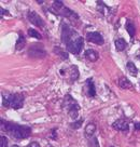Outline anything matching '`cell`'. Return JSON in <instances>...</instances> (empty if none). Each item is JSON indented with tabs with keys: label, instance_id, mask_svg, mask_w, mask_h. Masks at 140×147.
<instances>
[{
	"label": "cell",
	"instance_id": "obj_1",
	"mask_svg": "<svg viewBox=\"0 0 140 147\" xmlns=\"http://www.w3.org/2000/svg\"><path fill=\"white\" fill-rule=\"evenodd\" d=\"M1 130L5 131L13 138L17 140H23V138H28L31 134V129L28 125H19L12 122H3L1 120Z\"/></svg>",
	"mask_w": 140,
	"mask_h": 147
},
{
	"label": "cell",
	"instance_id": "obj_2",
	"mask_svg": "<svg viewBox=\"0 0 140 147\" xmlns=\"http://www.w3.org/2000/svg\"><path fill=\"white\" fill-rule=\"evenodd\" d=\"M2 104L5 107H12L14 109H19L24 104V97L21 94H10L9 96L3 95Z\"/></svg>",
	"mask_w": 140,
	"mask_h": 147
},
{
	"label": "cell",
	"instance_id": "obj_3",
	"mask_svg": "<svg viewBox=\"0 0 140 147\" xmlns=\"http://www.w3.org/2000/svg\"><path fill=\"white\" fill-rule=\"evenodd\" d=\"M83 45H84V39L82 37L78 36L76 39H72L71 41H69L66 45L67 46V50L72 53V54H79L81 52L82 48H83Z\"/></svg>",
	"mask_w": 140,
	"mask_h": 147
},
{
	"label": "cell",
	"instance_id": "obj_4",
	"mask_svg": "<svg viewBox=\"0 0 140 147\" xmlns=\"http://www.w3.org/2000/svg\"><path fill=\"white\" fill-rule=\"evenodd\" d=\"M86 39H87L90 42H93V43L98 45V46L104 45V37L101 36L99 32H88V34L86 35Z\"/></svg>",
	"mask_w": 140,
	"mask_h": 147
},
{
	"label": "cell",
	"instance_id": "obj_5",
	"mask_svg": "<svg viewBox=\"0 0 140 147\" xmlns=\"http://www.w3.org/2000/svg\"><path fill=\"white\" fill-rule=\"evenodd\" d=\"M28 18H29L30 23H32L33 25H36V26H39V27L44 26V22H43V20H42V18H41L40 16L35 12V11H31V12H29V13H28Z\"/></svg>",
	"mask_w": 140,
	"mask_h": 147
},
{
	"label": "cell",
	"instance_id": "obj_6",
	"mask_svg": "<svg viewBox=\"0 0 140 147\" xmlns=\"http://www.w3.org/2000/svg\"><path fill=\"white\" fill-rule=\"evenodd\" d=\"M74 34H76V32H73L72 29H70L67 25H65V26H64V29H63V32H62V38H63V41L67 45L68 42L72 40V36L74 35Z\"/></svg>",
	"mask_w": 140,
	"mask_h": 147
},
{
	"label": "cell",
	"instance_id": "obj_7",
	"mask_svg": "<svg viewBox=\"0 0 140 147\" xmlns=\"http://www.w3.org/2000/svg\"><path fill=\"white\" fill-rule=\"evenodd\" d=\"M113 128L119 131H128V122L124 119H119L113 123Z\"/></svg>",
	"mask_w": 140,
	"mask_h": 147
},
{
	"label": "cell",
	"instance_id": "obj_8",
	"mask_svg": "<svg viewBox=\"0 0 140 147\" xmlns=\"http://www.w3.org/2000/svg\"><path fill=\"white\" fill-rule=\"evenodd\" d=\"M84 55H85L86 59L88 61H90V62H96V61L98 60V54H97V52L94 50H92V49L86 50Z\"/></svg>",
	"mask_w": 140,
	"mask_h": 147
},
{
	"label": "cell",
	"instance_id": "obj_9",
	"mask_svg": "<svg viewBox=\"0 0 140 147\" xmlns=\"http://www.w3.org/2000/svg\"><path fill=\"white\" fill-rule=\"evenodd\" d=\"M60 12H62V14H63L64 16H66V18H69L70 20H73V18H76V20H78V15L73 11H71L70 9H68V8H63V9L60 10Z\"/></svg>",
	"mask_w": 140,
	"mask_h": 147
},
{
	"label": "cell",
	"instance_id": "obj_10",
	"mask_svg": "<svg viewBox=\"0 0 140 147\" xmlns=\"http://www.w3.org/2000/svg\"><path fill=\"white\" fill-rule=\"evenodd\" d=\"M119 86L122 89H133V83L125 77H122L119 80Z\"/></svg>",
	"mask_w": 140,
	"mask_h": 147
},
{
	"label": "cell",
	"instance_id": "obj_11",
	"mask_svg": "<svg viewBox=\"0 0 140 147\" xmlns=\"http://www.w3.org/2000/svg\"><path fill=\"white\" fill-rule=\"evenodd\" d=\"M86 84H87V91H88V95L90 96H95L96 95V89L95 86H94V82L92 79H88L86 81Z\"/></svg>",
	"mask_w": 140,
	"mask_h": 147
},
{
	"label": "cell",
	"instance_id": "obj_12",
	"mask_svg": "<svg viewBox=\"0 0 140 147\" xmlns=\"http://www.w3.org/2000/svg\"><path fill=\"white\" fill-rule=\"evenodd\" d=\"M114 45H115V48H117V50H118V51H123L127 47L126 41H125L123 38L117 39V40H115V42H114Z\"/></svg>",
	"mask_w": 140,
	"mask_h": 147
},
{
	"label": "cell",
	"instance_id": "obj_13",
	"mask_svg": "<svg viewBox=\"0 0 140 147\" xmlns=\"http://www.w3.org/2000/svg\"><path fill=\"white\" fill-rule=\"evenodd\" d=\"M126 29L128 34H129V36H131V40H134V36H135V26H134V24L131 23V21H127L126 22Z\"/></svg>",
	"mask_w": 140,
	"mask_h": 147
},
{
	"label": "cell",
	"instance_id": "obj_14",
	"mask_svg": "<svg viewBox=\"0 0 140 147\" xmlns=\"http://www.w3.org/2000/svg\"><path fill=\"white\" fill-rule=\"evenodd\" d=\"M127 67V70L131 73V75H133V76H137L138 75V69H137V67H136L135 65H134V63L133 62H128L126 65Z\"/></svg>",
	"mask_w": 140,
	"mask_h": 147
},
{
	"label": "cell",
	"instance_id": "obj_15",
	"mask_svg": "<svg viewBox=\"0 0 140 147\" xmlns=\"http://www.w3.org/2000/svg\"><path fill=\"white\" fill-rule=\"evenodd\" d=\"M96 131V125L94 123H88L85 128V134L87 136H92L93 134L95 133Z\"/></svg>",
	"mask_w": 140,
	"mask_h": 147
},
{
	"label": "cell",
	"instance_id": "obj_16",
	"mask_svg": "<svg viewBox=\"0 0 140 147\" xmlns=\"http://www.w3.org/2000/svg\"><path fill=\"white\" fill-rule=\"evenodd\" d=\"M25 43H26V41H25V38H24V36H19V38H18L17 42H16V49L17 50H21V49H23L24 47H25Z\"/></svg>",
	"mask_w": 140,
	"mask_h": 147
},
{
	"label": "cell",
	"instance_id": "obj_17",
	"mask_svg": "<svg viewBox=\"0 0 140 147\" xmlns=\"http://www.w3.org/2000/svg\"><path fill=\"white\" fill-rule=\"evenodd\" d=\"M28 35H29L30 37L37 38V39H41V38H42V36H41V34H39V32H37V30H35V29H32V28H29V29H28Z\"/></svg>",
	"mask_w": 140,
	"mask_h": 147
},
{
	"label": "cell",
	"instance_id": "obj_18",
	"mask_svg": "<svg viewBox=\"0 0 140 147\" xmlns=\"http://www.w3.org/2000/svg\"><path fill=\"white\" fill-rule=\"evenodd\" d=\"M63 8H64L63 1H54L53 2V9L55 10V12H59Z\"/></svg>",
	"mask_w": 140,
	"mask_h": 147
},
{
	"label": "cell",
	"instance_id": "obj_19",
	"mask_svg": "<svg viewBox=\"0 0 140 147\" xmlns=\"http://www.w3.org/2000/svg\"><path fill=\"white\" fill-rule=\"evenodd\" d=\"M82 123H83V119H80L78 120V121H76V122H73V123H71L70 125H71L72 129H79L82 125Z\"/></svg>",
	"mask_w": 140,
	"mask_h": 147
},
{
	"label": "cell",
	"instance_id": "obj_20",
	"mask_svg": "<svg viewBox=\"0 0 140 147\" xmlns=\"http://www.w3.org/2000/svg\"><path fill=\"white\" fill-rule=\"evenodd\" d=\"M0 147H8V140L5 136L0 138Z\"/></svg>",
	"mask_w": 140,
	"mask_h": 147
},
{
	"label": "cell",
	"instance_id": "obj_21",
	"mask_svg": "<svg viewBox=\"0 0 140 147\" xmlns=\"http://www.w3.org/2000/svg\"><path fill=\"white\" fill-rule=\"evenodd\" d=\"M27 147H40V145L37 142H31L29 145H27Z\"/></svg>",
	"mask_w": 140,
	"mask_h": 147
},
{
	"label": "cell",
	"instance_id": "obj_22",
	"mask_svg": "<svg viewBox=\"0 0 140 147\" xmlns=\"http://www.w3.org/2000/svg\"><path fill=\"white\" fill-rule=\"evenodd\" d=\"M0 11H1V14H9V12H8L7 10H3V9H2V8L0 9Z\"/></svg>",
	"mask_w": 140,
	"mask_h": 147
},
{
	"label": "cell",
	"instance_id": "obj_23",
	"mask_svg": "<svg viewBox=\"0 0 140 147\" xmlns=\"http://www.w3.org/2000/svg\"><path fill=\"white\" fill-rule=\"evenodd\" d=\"M135 129L136 130H140V122H137L135 124Z\"/></svg>",
	"mask_w": 140,
	"mask_h": 147
},
{
	"label": "cell",
	"instance_id": "obj_24",
	"mask_svg": "<svg viewBox=\"0 0 140 147\" xmlns=\"http://www.w3.org/2000/svg\"><path fill=\"white\" fill-rule=\"evenodd\" d=\"M12 147H18V146H17V145H13Z\"/></svg>",
	"mask_w": 140,
	"mask_h": 147
},
{
	"label": "cell",
	"instance_id": "obj_25",
	"mask_svg": "<svg viewBox=\"0 0 140 147\" xmlns=\"http://www.w3.org/2000/svg\"><path fill=\"white\" fill-rule=\"evenodd\" d=\"M138 59H139V60H140V55H139V56H138Z\"/></svg>",
	"mask_w": 140,
	"mask_h": 147
},
{
	"label": "cell",
	"instance_id": "obj_26",
	"mask_svg": "<svg viewBox=\"0 0 140 147\" xmlns=\"http://www.w3.org/2000/svg\"><path fill=\"white\" fill-rule=\"evenodd\" d=\"M110 147H113V146H110Z\"/></svg>",
	"mask_w": 140,
	"mask_h": 147
}]
</instances>
